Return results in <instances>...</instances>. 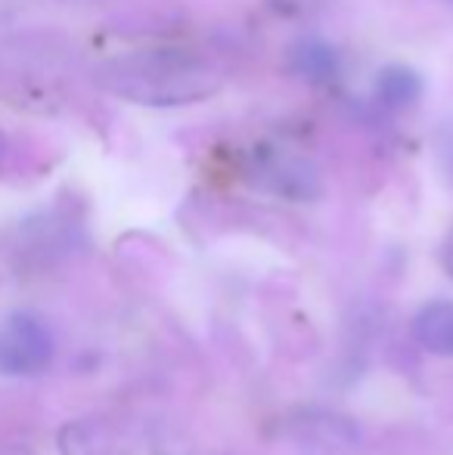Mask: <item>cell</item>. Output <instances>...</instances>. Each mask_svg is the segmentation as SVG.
Instances as JSON below:
<instances>
[{
	"label": "cell",
	"instance_id": "cell-1",
	"mask_svg": "<svg viewBox=\"0 0 453 455\" xmlns=\"http://www.w3.org/2000/svg\"><path fill=\"white\" fill-rule=\"evenodd\" d=\"M106 93L146 108H177L212 100L224 87V72L187 50H137L97 68Z\"/></svg>",
	"mask_w": 453,
	"mask_h": 455
},
{
	"label": "cell",
	"instance_id": "cell-2",
	"mask_svg": "<svg viewBox=\"0 0 453 455\" xmlns=\"http://www.w3.org/2000/svg\"><path fill=\"white\" fill-rule=\"evenodd\" d=\"M53 331L37 313L16 310L0 319V375H37L53 360Z\"/></svg>",
	"mask_w": 453,
	"mask_h": 455
},
{
	"label": "cell",
	"instance_id": "cell-3",
	"mask_svg": "<svg viewBox=\"0 0 453 455\" xmlns=\"http://www.w3.org/2000/svg\"><path fill=\"white\" fill-rule=\"evenodd\" d=\"M248 177L264 192L289 198V202H311L320 196V174L314 171V164L286 149L255 152Z\"/></svg>",
	"mask_w": 453,
	"mask_h": 455
},
{
	"label": "cell",
	"instance_id": "cell-4",
	"mask_svg": "<svg viewBox=\"0 0 453 455\" xmlns=\"http://www.w3.org/2000/svg\"><path fill=\"white\" fill-rule=\"evenodd\" d=\"M60 452L62 455H127V443L112 421L78 419L62 427Z\"/></svg>",
	"mask_w": 453,
	"mask_h": 455
},
{
	"label": "cell",
	"instance_id": "cell-5",
	"mask_svg": "<svg viewBox=\"0 0 453 455\" xmlns=\"http://www.w3.org/2000/svg\"><path fill=\"white\" fill-rule=\"evenodd\" d=\"M413 338L432 356H453V300H429L413 319Z\"/></svg>",
	"mask_w": 453,
	"mask_h": 455
},
{
	"label": "cell",
	"instance_id": "cell-6",
	"mask_svg": "<svg viewBox=\"0 0 453 455\" xmlns=\"http://www.w3.org/2000/svg\"><path fill=\"white\" fill-rule=\"evenodd\" d=\"M289 68L302 81L311 84H329V81L339 78V53L336 47H329L320 37H302V41L292 44L289 50Z\"/></svg>",
	"mask_w": 453,
	"mask_h": 455
},
{
	"label": "cell",
	"instance_id": "cell-7",
	"mask_svg": "<svg viewBox=\"0 0 453 455\" xmlns=\"http://www.w3.org/2000/svg\"><path fill=\"white\" fill-rule=\"evenodd\" d=\"M423 78H419L417 68L410 66H385L379 75H376V100H379L382 108L388 112H407L413 108L419 100H423Z\"/></svg>",
	"mask_w": 453,
	"mask_h": 455
},
{
	"label": "cell",
	"instance_id": "cell-8",
	"mask_svg": "<svg viewBox=\"0 0 453 455\" xmlns=\"http://www.w3.org/2000/svg\"><path fill=\"white\" fill-rule=\"evenodd\" d=\"M441 264L448 275L453 279V227L448 229V235H444V245H441Z\"/></svg>",
	"mask_w": 453,
	"mask_h": 455
},
{
	"label": "cell",
	"instance_id": "cell-9",
	"mask_svg": "<svg viewBox=\"0 0 453 455\" xmlns=\"http://www.w3.org/2000/svg\"><path fill=\"white\" fill-rule=\"evenodd\" d=\"M4 158H6V137H4V131H0V164H4Z\"/></svg>",
	"mask_w": 453,
	"mask_h": 455
},
{
	"label": "cell",
	"instance_id": "cell-10",
	"mask_svg": "<svg viewBox=\"0 0 453 455\" xmlns=\"http://www.w3.org/2000/svg\"><path fill=\"white\" fill-rule=\"evenodd\" d=\"M444 4H450V6H453V0H444Z\"/></svg>",
	"mask_w": 453,
	"mask_h": 455
}]
</instances>
